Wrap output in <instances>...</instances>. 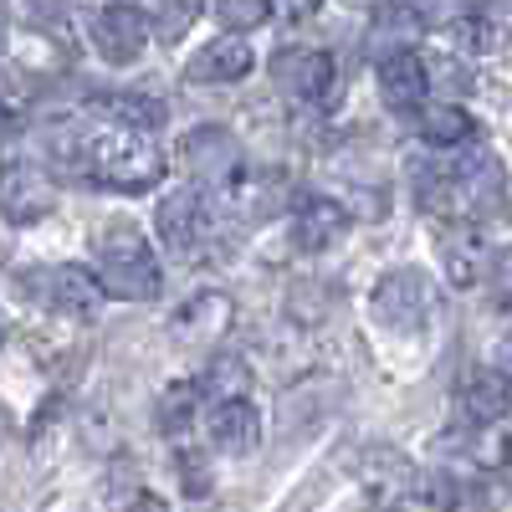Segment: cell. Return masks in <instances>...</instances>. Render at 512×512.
<instances>
[{"mask_svg": "<svg viewBox=\"0 0 512 512\" xmlns=\"http://www.w3.org/2000/svg\"><path fill=\"white\" fill-rule=\"evenodd\" d=\"M169 333H175L185 349H216L221 338L231 333V297L226 292H195L190 303L175 313Z\"/></svg>", "mask_w": 512, "mask_h": 512, "instance_id": "cell-12", "label": "cell"}, {"mask_svg": "<svg viewBox=\"0 0 512 512\" xmlns=\"http://www.w3.org/2000/svg\"><path fill=\"white\" fill-rule=\"evenodd\" d=\"M415 128H420V139L431 149H461V144L477 139V123H472V113H466L461 103H420Z\"/></svg>", "mask_w": 512, "mask_h": 512, "instance_id": "cell-18", "label": "cell"}, {"mask_svg": "<svg viewBox=\"0 0 512 512\" xmlns=\"http://www.w3.org/2000/svg\"><path fill=\"white\" fill-rule=\"evenodd\" d=\"M441 262L456 287H477L497 267V246L487 241V231L477 221H451L441 236Z\"/></svg>", "mask_w": 512, "mask_h": 512, "instance_id": "cell-11", "label": "cell"}, {"mask_svg": "<svg viewBox=\"0 0 512 512\" xmlns=\"http://www.w3.org/2000/svg\"><path fill=\"white\" fill-rule=\"evenodd\" d=\"M0 47H6V16H0Z\"/></svg>", "mask_w": 512, "mask_h": 512, "instance_id": "cell-35", "label": "cell"}, {"mask_svg": "<svg viewBox=\"0 0 512 512\" xmlns=\"http://www.w3.org/2000/svg\"><path fill=\"white\" fill-rule=\"evenodd\" d=\"M41 297H47V303H52L62 318H98V308H103L98 277H93L88 267H77V262L52 267L47 282H41Z\"/></svg>", "mask_w": 512, "mask_h": 512, "instance_id": "cell-16", "label": "cell"}, {"mask_svg": "<svg viewBox=\"0 0 512 512\" xmlns=\"http://www.w3.org/2000/svg\"><path fill=\"white\" fill-rule=\"evenodd\" d=\"M415 200H420V210H431V216H441V221L461 216V195H456L451 169H415Z\"/></svg>", "mask_w": 512, "mask_h": 512, "instance_id": "cell-23", "label": "cell"}, {"mask_svg": "<svg viewBox=\"0 0 512 512\" xmlns=\"http://www.w3.org/2000/svg\"><path fill=\"white\" fill-rule=\"evenodd\" d=\"M180 164L195 185H226L231 175H241V139L221 123H200L180 144Z\"/></svg>", "mask_w": 512, "mask_h": 512, "instance_id": "cell-5", "label": "cell"}, {"mask_svg": "<svg viewBox=\"0 0 512 512\" xmlns=\"http://www.w3.org/2000/svg\"><path fill=\"white\" fill-rule=\"evenodd\" d=\"M420 36V11L415 6H379L374 11V31H369V52H405Z\"/></svg>", "mask_w": 512, "mask_h": 512, "instance_id": "cell-20", "label": "cell"}, {"mask_svg": "<svg viewBox=\"0 0 512 512\" xmlns=\"http://www.w3.org/2000/svg\"><path fill=\"white\" fill-rule=\"evenodd\" d=\"M349 205L344 200H333V195H308L303 205H297V216H292V246L297 251H308V256H318V251H328L338 236L349 231Z\"/></svg>", "mask_w": 512, "mask_h": 512, "instance_id": "cell-14", "label": "cell"}, {"mask_svg": "<svg viewBox=\"0 0 512 512\" xmlns=\"http://www.w3.org/2000/svg\"><path fill=\"white\" fill-rule=\"evenodd\" d=\"M195 415H200V390H195V384H169V390L159 395V431L164 436L180 441Z\"/></svg>", "mask_w": 512, "mask_h": 512, "instance_id": "cell-24", "label": "cell"}, {"mask_svg": "<svg viewBox=\"0 0 512 512\" xmlns=\"http://www.w3.org/2000/svg\"><path fill=\"white\" fill-rule=\"evenodd\" d=\"M226 185H231V190H226L231 216H236V221H251V226L277 221L282 210L292 205V185H287V175H277V169H251V175H231Z\"/></svg>", "mask_w": 512, "mask_h": 512, "instance_id": "cell-10", "label": "cell"}, {"mask_svg": "<svg viewBox=\"0 0 512 512\" xmlns=\"http://www.w3.org/2000/svg\"><path fill=\"white\" fill-rule=\"evenodd\" d=\"M251 72V41L246 36H216V41H205V47L190 57L185 77L190 82H241Z\"/></svg>", "mask_w": 512, "mask_h": 512, "instance_id": "cell-17", "label": "cell"}, {"mask_svg": "<svg viewBox=\"0 0 512 512\" xmlns=\"http://www.w3.org/2000/svg\"><path fill=\"white\" fill-rule=\"evenodd\" d=\"M369 313L379 328L390 333H420L436 313V292H431V277L415 272V267H395L384 272L369 292Z\"/></svg>", "mask_w": 512, "mask_h": 512, "instance_id": "cell-4", "label": "cell"}, {"mask_svg": "<svg viewBox=\"0 0 512 512\" xmlns=\"http://www.w3.org/2000/svg\"><path fill=\"white\" fill-rule=\"evenodd\" d=\"M195 390H205L200 400H246L251 395V369L236 359V354H210V369H205V379L195 384Z\"/></svg>", "mask_w": 512, "mask_h": 512, "instance_id": "cell-21", "label": "cell"}, {"mask_svg": "<svg viewBox=\"0 0 512 512\" xmlns=\"http://www.w3.org/2000/svg\"><path fill=\"white\" fill-rule=\"evenodd\" d=\"M318 6H323V0H272V11H282V16H292V21H308Z\"/></svg>", "mask_w": 512, "mask_h": 512, "instance_id": "cell-32", "label": "cell"}, {"mask_svg": "<svg viewBox=\"0 0 512 512\" xmlns=\"http://www.w3.org/2000/svg\"><path fill=\"white\" fill-rule=\"evenodd\" d=\"M108 507L113 512H164V497L149 492L144 482H128V492L123 487H108Z\"/></svg>", "mask_w": 512, "mask_h": 512, "instance_id": "cell-29", "label": "cell"}, {"mask_svg": "<svg viewBox=\"0 0 512 512\" xmlns=\"http://www.w3.org/2000/svg\"><path fill=\"white\" fill-rule=\"evenodd\" d=\"M0 344H6V323H0Z\"/></svg>", "mask_w": 512, "mask_h": 512, "instance_id": "cell-36", "label": "cell"}, {"mask_svg": "<svg viewBox=\"0 0 512 512\" xmlns=\"http://www.w3.org/2000/svg\"><path fill=\"white\" fill-rule=\"evenodd\" d=\"M149 31H154L149 16H144L139 6H128V0H113V6L93 11V21H88V36H93L98 57L113 62V67L139 62L144 47H149Z\"/></svg>", "mask_w": 512, "mask_h": 512, "instance_id": "cell-6", "label": "cell"}, {"mask_svg": "<svg viewBox=\"0 0 512 512\" xmlns=\"http://www.w3.org/2000/svg\"><path fill=\"white\" fill-rule=\"evenodd\" d=\"M497 374H502V379L512 384V333H507L502 344H497Z\"/></svg>", "mask_w": 512, "mask_h": 512, "instance_id": "cell-34", "label": "cell"}, {"mask_svg": "<svg viewBox=\"0 0 512 512\" xmlns=\"http://www.w3.org/2000/svg\"><path fill=\"white\" fill-rule=\"evenodd\" d=\"M205 436L226 456H251L262 441V420H256L251 400H216L205 410Z\"/></svg>", "mask_w": 512, "mask_h": 512, "instance_id": "cell-15", "label": "cell"}, {"mask_svg": "<svg viewBox=\"0 0 512 512\" xmlns=\"http://www.w3.org/2000/svg\"><path fill=\"white\" fill-rule=\"evenodd\" d=\"M52 200H57V190L47 180V169H36V164H6L0 169V221L31 226L52 210Z\"/></svg>", "mask_w": 512, "mask_h": 512, "instance_id": "cell-9", "label": "cell"}, {"mask_svg": "<svg viewBox=\"0 0 512 512\" xmlns=\"http://www.w3.org/2000/svg\"><path fill=\"white\" fill-rule=\"evenodd\" d=\"M441 502H446V512H492V487L477 477H461V482L441 487Z\"/></svg>", "mask_w": 512, "mask_h": 512, "instance_id": "cell-27", "label": "cell"}, {"mask_svg": "<svg viewBox=\"0 0 512 512\" xmlns=\"http://www.w3.org/2000/svg\"><path fill=\"white\" fill-rule=\"evenodd\" d=\"M507 410H512V384L492 369V374H472L461 384V415L472 420V425H497V420H507Z\"/></svg>", "mask_w": 512, "mask_h": 512, "instance_id": "cell-19", "label": "cell"}, {"mask_svg": "<svg viewBox=\"0 0 512 512\" xmlns=\"http://www.w3.org/2000/svg\"><path fill=\"white\" fill-rule=\"evenodd\" d=\"M451 180H456V195H461V216L466 221H497L512 210L507 200V169L492 149L482 144H461L456 149V164H451Z\"/></svg>", "mask_w": 512, "mask_h": 512, "instance_id": "cell-3", "label": "cell"}, {"mask_svg": "<svg viewBox=\"0 0 512 512\" xmlns=\"http://www.w3.org/2000/svg\"><path fill=\"white\" fill-rule=\"evenodd\" d=\"M180 472H185V492H190V497H205V492H210L205 466H200V456H195V451H180Z\"/></svg>", "mask_w": 512, "mask_h": 512, "instance_id": "cell-31", "label": "cell"}, {"mask_svg": "<svg viewBox=\"0 0 512 512\" xmlns=\"http://www.w3.org/2000/svg\"><path fill=\"white\" fill-rule=\"evenodd\" d=\"M272 82L292 103H323L333 93V82H338V67L318 47H282L272 57Z\"/></svg>", "mask_w": 512, "mask_h": 512, "instance_id": "cell-7", "label": "cell"}, {"mask_svg": "<svg viewBox=\"0 0 512 512\" xmlns=\"http://www.w3.org/2000/svg\"><path fill=\"white\" fill-rule=\"evenodd\" d=\"M210 11H216L221 26H231L241 36V31H256L272 16V0H210Z\"/></svg>", "mask_w": 512, "mask_h": 512, "instance_id": "cell-25", "label": "cell"}, {"mask_svg": "<svg viewBox=\"0 0 512 512\" xmlns=\"http://www.w3.org/2000/svg\"><path fill=\"white\" fill-rule=\"evenodd\" d=\"M374 77H379V98L395 113H415L425 103V93H431V82H425V57H415V47L384 52L374 62Z\"/></svg>", "mask_w": 512, "mask_h": 512, "instance_id": "cell-13", "label": "cell"}, {"mask_svg": "<svg viewBox=\"0 0 512 512\" xmlns=\"http://www.w3.org/2000/svg\"><path fill=\"white\" fill-rule=\"evenodd\" d=\"M451 41L461 52H487L492 41H497V31H492V21L482 16V11H461V16H451Z\"/></svg>", "mask_w": 512, "mask_h": 512, "instance_id": "cell-26", "label": "cell"}, {"mask_svg": "<svg viewBox=\"0 0 512 512\" xmlns=\"http://www.w3.org/2000/svg\"><path fill=\"white\" fill-rule=\"evenodd\" d=\"M82 175H88L93 185H108V190H123V195H144L164 180V154L144 139V128H98V134H88V144H82Z\"/></svg>", "mask_w": 512, "mask_h": 512, "instance_id": "cell-1", "label": "cell"}, {"mask_svg": "<svg viewBox=\"0 0 512 512\" xmlns=\"http://www.w3.org/2000/svg\"><path fill=\"white\" fill-rule=\"evenodd\" d=\"M93 277H98L103 297H118V303H149L164 287V272H159V256H154L149 236L128 221L103 226L98 251H93Z\"/></svg>", "mask_w": 512, "mask_h": 512, "instance_id": "cell-2", "label": "cell"}, {"mask_svg": "<svg viewBox=\"0 0 512 512\" xmlns=\"http://www.w3.org/2000/svg\"><path fill=\"white\" fill-rule=\"evenodd\" d=\"M11 16L41 36H57V41L72 36V0H11Z\"/></svg>", "mask_w": 512, "mask_h": 512, "instance_id": "cell-22", "label": "cell"}, {"mask_svg": "<svg viewBox=\"0 0 512 512\" xmlns=\"http://www.w3.org/2000/svg\"><path fill=\"white\" fill-rule=\"evenodd\" d=\"M108 108H113V118L123 128H154L164 118V108L154 98H144V93H118V98H108Z\"/></svg>", "mask_w": 512, "mask_h": 512, "instance_id": "cell-28", "label": "cell"}, {"mask_svg": "<svg viewBox=\"0 0 512 512\" xmlns=\"http://www.w3.org/2000/svg\"><path fill=\"white\" fill-rule=\"evenodd\" d=\"M154 226H159V241L175 256H200L210 246V205L200 190H175L159 200Z\"/></svg>", "mask_w": 512, "mask_h": 512, "instance_id": "cell-8", "label": "cell"}, {"mask_svg": "<svg viewBox=\"0 0 512 512\" xmlns=\"http://www.w3.org/2000/svg\"><path fill=\"white\" fill-rule=\"evenodd\" d=\"M425 82L441 93H466L472 88V72H466L456 57H436V62H425Z\"/></svg>", "mask_w": 512, "mask_h": 512, "instance_id": "cell-30", "label": "cell"}, {"mask_svg": "<svg viewBox=\"0 0 512 512\" xmlns=\"http://www.w3.org/2000/svg\"><path fill=\"white\" fill-rule=\"evenodd\" d=\"M16 134H21V113H16L6 98H0V144H11Z\"/></svg>", "mask_w": 512, "mask_h": 512, "instance_id": "cell-33", "label": "cell"}]
</instances>
